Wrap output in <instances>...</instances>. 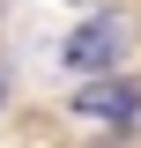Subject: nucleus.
Masks as SVG:
<instances>
[{
    "mask_svg": "<svg viewBox=\"0 0 141 148\" xmlns=\"http://www.w3.org/2000/svg\"><path fill=\"white\" fill-rule=\"evenodd\" d=\"M119 52H126V15H89L82 30L59 45V59H67V67H82L89 82H97V67H111Z\"/></svg>",
    "mask_w": 141,
    "mask_h": 148,
    "instance_id": "obj_1",
    "label": "nucleus"
},
{
    "mask_svg": "<svg viewBox=\"0 0 141 148\" xmlns=\"http://www.w3.org/2000/svg\"><path fill=\"white\" fill-rule=\"evenodd\" d=\"M74 119H89V126H134V119H141V89L97 74V82L74 89Z\"/></svg>",
    "mask_w": 141,
    "mask_h": 148,
    "instance_id": "obj_2",
    "label": "nucleus"
}]
</instances>
